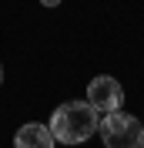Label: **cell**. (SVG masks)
Returning a JSON list of instances; mask_svg holds the SVG:
<instances>
[{"label": "cell", "mask_w": 144, "mask_h": 148, "mask_svg": "<svg viewBox=\"0 0 144 148\" xmlns=\"http://www.w3.org/2000/svg\"><path fill=\"white\" fill-rule=\"evenodd\" d=\"M0 84H3V64H0Z\"/></svg>", "instance_id": "6"}, {"label": "cell", "mask_w": 144, "mask_h": 148, "mask_svg": "<svg viewBox=\"0 0 144 148\" xmlns=\"http://www.w3.org/2000/svg\"><path fill=\"white\" fill-rule=\"evenodd\" d=\"M40 3H44V7H57V3H60V0H40Z\"/></svg>", "instance_id": "5"}, {"label": "cell", "mask_w": 144, "mask_h": 148, "mask_svg": "<svg viewBox=\"0 0 144 148\" xmlns=\"http://www.w3.org/2000/svg\"><path fill=\"white\" fill-rule=\"evenodd\" d=\"M121 101H124V88L117 84V77H107V74H101L94 81L87 84V104L94 111H121Z\"/></svg>", "instance_id": "3"}, {"label": "cell", "mask_w": 144, "mask_h": 148, "mask_svg": "<svg viewBox=\"0 0 144 148\" xmlns=\"http://www.w3.org/2000/svg\"><path fill=\"white\" fill-rule=\"evenodd\" d=\"M97 125H101V118L87 101H67L50 114L47 128H50L54 141H60V145H81L97 131Z\"/></svg>", "instance_id": "1"}, {"label": "cell", "mask_w": 144, "mask_h": 148, "mask_svg": "<svg viewBox=\"0 0 144 148\" xmlns=\"http://www.w3.org/2000/svg\"><path fill=\"white\" fill-rule=\"evenodd\" d=\"M107 148H144V125L127 111H111L97 125Z\"/></svg>", "instance_id": "2"}, {"label": "cell", "mask_w": 144, "mask_h": 148, "mask_svg": "<svg viewBox=\"0 0 144 148\" xmlns=\"http://www.w3.org/2000/svg\"><path fill=\"white\" fill-rule=\"evenodd\" d=\"M14 145L17 148H54V135H50V128L47 125H37V121H30V125H24V128L14 135Z\"/></svg>", "instance_id": "4"}]
</instances>
